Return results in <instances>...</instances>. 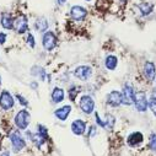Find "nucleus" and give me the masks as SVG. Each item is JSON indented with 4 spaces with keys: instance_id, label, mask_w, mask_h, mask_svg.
<instances>
[{
    "instance_id": "nucleus-1",
    "label": "nucleus",
    "mask_w": 156,
    "mask_h": 156,
    "mask_svg": "<svg viewBox=\"0 0 156 156\" xmlns=\"http://www.w3.org/2000/svg\"><path fill=\"white\" fill-rule=\"evenodd\" d=\"M15 126L20 129V130H26L28 128V124L31 122V114L26 109H21L16 113L15 118H14Z\"/></svg>"
},
{
    "instance_id": "nucleus-2",
    "label": "nucleus",
    "mask_w": 156,
    "mask_h": 156,
    "mask_svg": "<svg viewBox=\"0 0 156 156\" xmlns=\"http://www.w3.org/2000/svg\"><path fill=\"white\" fill-rule=\"evenodd\" d=\"M134 105H135V108L138 112H146L147 108H149V100L146 97V92L140 90V91H136L135 95H134Z\"/></svg>"
},
{
    "instance_id": "nucleus-3",
    "label": "nucleus",
    "mask_w": 156,
    "mask_h": 156,
    "mask_svg": "<svg viewBox=\"0 0 156 156\" xmlns=\"http://www.w3.org/2000/svg\"><path fill=\"white\" fill-rule=\"evenodd\" d=\"M79 107L85 114H91L95 112V101L90 95H83L79 101Z\"/></svg>"
},
{
    "instance_id": "nucleus-4",
    "label": "nucleus",
    "mask_w": 156,
    "mask_h": 156,
    "mask_svg": "<svg viewBox=\"0 0 156 156\" xmlns=\"http://www.w3.org/2000/svg\"><path fill=\"white\" fill-rule=\"evenodd\" d=\"M9 138H10V141H11V145H12V149L15 152H19L26 147V141H25L23 136L19 133V130L10 133Z\"/></svg>"
},
{
    "instance_id": "nucleus-5",
    "label": "nucleus",
    "mask_w": 156,
    "mask_h": 156,
    "mask_svg": "<svg viewBox=\"0 0 156 156\" xmlns=\"http://www.w3.org/2000/svg\"><path fill=\"white\" fill-rule=\"evenodd\" d=\"M58 40H57V36L52 32V31H47L44 32L43 37H42V46L46 51H53L57 47Z\"/></svg>"
},
{
    "instance_id": "nucleus-6",
    "label": "nucleus",
    "mask_w": 156,
    "mask_h": 156,
    "mask_svg": "<svg viewBox=\"0 0 156 156\" xmlns=\"http://www.w3.org/2000/svg\"><path fill=\"white\" fill-rule=\"evenodd\" d=\"M14 106H15V100L12 95L6 90L2 91V94H0V107L4 111H10L14 108Z\"/></svg>"
},
{
    "instance_id": "nucleus-7",
    "label": "nucleus",
    "mask_w": 156,
    "mask_h": 156,
    "mask_svg": "<svg viewBox=\"0 0 156 156\" xmlns=\"http://www.w3.org/2000/svg\"><path fill=\"white\" fill-rule=\"evenodd\" d=\"M74 75L80 81H87L92 75V68L89 65H80L74 70Z\"/></svg>"
},
{
    "instance_id": "nucleus-8",
    "label": "nucleus",
    "mask_w": 156,
    "mask_h": 156,
    "mask_svg": "<svg viewBox=\"0 0 156 156\" xmlns=\"http://www.w3.org/2000/svg\"><path fill=\"white\" fill-rule=\"evenodd\" d=\"M134 95H135V91H134L133 86L129 84H126L123 86V90H122V105H124V106L133 105L134 103Z\"/></svg>"
},
{
    "instance_id": "nucleus-9",
    "label": "nucleus",
    "mask_w": 156,
    "mask_h": 156,
    "mask_svg": "<svg viewBox=\"0 0 156 156\" xmlns=\"http://www.w3.org/2000/svg\"><path fill=\"white\" fill-rule=\"evenodd\" d=\"M14 30L19 33L22 34L25 32H27L28 30V20L25 15H20L16 19H14Z\"/></svg>"
},
{
    "instance_id": "nucleus-10",
    "label": "nucleus",
    "mask_w": 156,
    "mask_h": 156,
    "mask_svg": "<svg viewBox=\"0 0 156 156\" xmlns=\"http://www.w3.org/2000/svg\"><path fill=\"white\" fill-rule=\"evenodd\" d=\"M106 103L111 107H118L122 105V92L113 90L106 96Z\"/></svg>"
},
{
    "instance_id": "nucleus-11",
    "label": "nucleus",
    "mask_w": 156,
    "mask_h": 156,
    "mask_svg": "<svg viewBox=\"0 0 156 156\" xmlns=\"http://www.w3.org/2000/svg\"><path fill=\"white\" fill-rule=\"evenodd\" d=\"M87 16V10L80 5H74L70 9V17L75 21H83Z\"/></svg>"
},
{
    "instance_id": "nucleus-12",
    "label": "nucleus",
    "mask_w": 156,
    "mask_h": 156,
    "mask_svg": "<svg viewBox=\"0 0 156 156\" xmlns=\"http://www.w3.org/2000/svg\"><path fill=\"white\" fill-rule=\"evenodd\" d=\"M143 141H144V135L140 132H134V133L129 134L127 138V144L130 147H138L143 144Z\"/></svg>"
},
{
    "instance_id": "nucleus-13",
    "label": "nucleus",
    "mask_w": 156,
    "mask_h": 156,
    "mask_svg": "<svg viewBox=\"0 0 156 156\" xmlns=\"http://www.w3.org/2000/svg\"><path fill=\"white\" fill-rule=\"evenodd\" d=\"M144 76L147 79V81H154L156 77V65L152 62H145L144 64Z\"/></svg>"
},
{
    "instance_id": "nucleus-14",
    "label": "nucleus",
    "mask_w": 156,
    "mask_h": 156,
    "mask_svg": "<svg viewBox=\"0 0 156 156\" xmlns=\"http://www.w3.org/2000/svg\"><path fill=\"white\" fill-rule=\"evenodd\" d=\"M70 128H71V132H73L75 135L80 136V135H84L85 132H86V123H85L84 121H81V119H75V121L71 123Z\"/></svg>"
},
{
    "instance_id": "nucleus-15",
    "label": "nucleus",
    "mask_w": 156,
    "mask_h": 156,
    "mask_svg": "<svg viewBox=\"0 0 156 156\" xmlns=\"http://www.w3.org/2000/svg\"><path fill=\"white\" fill-rule=\"evenodd\" d=\"M70 112H71V106L65 105V106H63L60 108H57L54 111V115H55V118L59 119V121H65L69 117Z\"/></svg>"
},
{
    "instance_id": "nucleus-16",
    "label": "nucleus",
    "mask_w": 156,
    "mask_h": 156,
    "mask_svg": "<svg viewBox=\"0 0 156 156\" xmlns=\"http://www.w3.org/2000/svg\"><path fill=\"white\" fill-rule=\"evenodd\" d=\"M0 23H2L3 28L5 30H11L14 28V19L11 16L10 12H3L2 16H0Z\"/></svg>"
},
{
    "instance_id": "nucleus-17",
    "label": "nucleus",
    "mask_w": 156,
    "mask_h": 156,
    "mask_svg": "<svg viewBox=\"0 0 156 156\" xmlns=\"http://www.w3.org/2000/svg\"><path fill=\"white\" fill-rule=\"evenodd\" d=\"M136 8H138V10L140 11V14H141L143 16L150 15V14L152 12V10H154V5H152L151 3H146V2L138 4V5H136Z\"/></svg>"
},
{
    "instance_id": "nucleus-18",
    "label": "nucleus",
    "mask_w": 156,
    "mask_h": 156,
    "mask_svg": "<svg viewBox=\"0 0 156 156\" xmlns=\"http://www.w3.org/2000/svg\"><path fill=\"white\" fill-rule=\"evenodd\" d=\"M51 97H52V101L54 103H60L64 100V97H65L64 90L60 89V87H54L53 91H52V96Z\"/></svg>"
},
{
    "instance_id": "nucleus-19",
    "label": "nucleus",
    "mask_w": 156,
    "mask_h": 156,
    "mask_svg": "<svg viewBox=\"0 0 156 156\" xmlns=\"http://www.w3.org/2000/svg\"><path fill=\"white\" fill-rule=\"evenodd\" d=\"M118 65V58L115 55H107L105 58V66L108 70H114Z\"/></svg>"
},
{
    "instance_id": "nucleus-20",
    "label": "nucleus",
    "mask_w": 156,
    "mask_h": 156,
    "mask_svg": "<svg viewBox=\"0 0 156 156\" xmlns=\"http://www.w3.org/2000/svg\"><path fill=\"white\" fill-rule=\"evenodd\" d=\"M103 128L105 129H108V130H112L114 128V124H115V118L114 115L111 114V113H106L105 115V121H103Z\"/></svg>"
},
{
    "instance_id": "nucleus-21",
    "label": "nucleus",
    "mask_w": 156,
    "mask_h": 156,
    "mask_svg": "<svg viewBox=\"0 0 156 156\" xmlns=\"http://www.w3.org/2000/svg\"><path fill=\"white\" fill-rule=\"evenodd\" d=\"M34 27H36V30L38 32H47V30H48V21L44 17H40V19L36 20Z\"/></svg>"
},
{
    "instance_id": "nucleus-22",
    "label": "nucleus",
    "mask_w": 156,
    "mask_h": 156,
    "mask_svg": "<svg viewBox=\"0 0 156 156\" xmlns=\"http://www.w3.org/2000/svg\"><path fill=\"white\" fill-rule=\"evenodd\" d=\"M31 73H32V75H34V76H40L42 80L46 77V71H44V69L41 68V66H38V68L34 66V68L31 70Z\"/></svg>"
},
{
    "instance_id": "nucleus-23",
    "label": "nucleus",
    "mask_w": 156,
    "mask_h": 156,
    "mask_svg": "<svg viewBox=\"0 0 156 156\" xmlns=\"http://www.w3.org/2000/svg\"><path fill=\"white\" fill-rule=\"evenodd\" d=\"M37 133L40 134L42 138H44L46 140H48V129L43 124H38L37 126Z\"/></svg>"
},
{
    "instance_id": "nucleus-24",
    "label": "nucleus",
    "mask_w": 156,
    "mask_h": 156,
    "mask_svg": "<svg viewBox=\"0 0 156 156\" xmlns=\"http://www.w3.org/2000/svg\"><path fill=\"white\" fill-rule=\"evenodd\" d=\"M149 149L152 151V152H156V133H152L150 136H149Z\"/></svg>"
},
{
    "instance_id": "nucleus-25",
    "label": "nucleus",
    "mask_w": 156,
    "mask_h": 156,
    "mask_svg": "<svg viewBox=\"0 0 156 156\" xmlns=\"http://www.w3.org/2000/svg\"><path fill=\"white\" fill-rule=\"evenodd\" d=\"M77 92H79V87H76V86H71V87L69 89V91H68L69 98H70L71 101H74V100L76 98V96H77Z\"/></svg>"
},
{
    "instance_id": "nucleus-26",
    "label": "nucleus",
    "mask_w": 156,
    "mask_h": 156,
    "mask_svg": "<svg viewBox=\"0 0 156 156\" xmlns=\"http://www.w3.org/2000/svg\"><path fill=\"white\" fill-rule=\"evenodd\" d=\"M26 42H27V44H28L31 48H34L36 42H34V37H33V34H31V33L27 34V37H26Z\"/></svg>"
},
{
    "instance_id": "nucleus-27",
    "label": "nucleus",
    "mask_w": 156,
    "mask_h": 156,
    "mask_svg": "<svg viewBox=\"0 0 156 156\" xmlns=\"http://www.w3.org/2000/svg\"><path fill=\"white\" fill-rule=\"evenodd\" d=\"M96 135H97V128H96L95 126H91V127L89 128L87 136H89V138H94V136H96Z\"/></svg>"
},
{
    "instance_id": "nucleus-28",
    "label": "nucleus",
    "mask_w": 156,
    "mask_h": 156,
    "mask_svg": "<svg viewBox=\"0 0 156 156\" xmlns=\"http://www.w3.org/2000/svg\"><path fill=\"white\" fill-rule=\"evenodd\" d=\"M16 98H17V101L20 102L21 106H27V105H28V101H27L22 95H19V94H17V95H16Z\"/></svg>"
},
{
    "instance_id": "nucleus-29",
    "label": "nucleus",
    "mask_w": 156,
    "mask_h": 156,
    "mask_svg": "<svg viewBox=\"0 0 156 156\" xmlns=\"http://www.w3.org/2000/svg\"><path fill=\"white\" fill-rule=\"evenodd\" d=\"M95 121H96V123H97V126L98 127H101V128H103V121L100 118V115H98V113H95Z\"/></svg>"
},
{
    "instance_id": "nucleus-30",
    "label": "nucleus",
    "mask_w": 156,
    "mask_h": 156,
    "mask_svg": "<svg viewBox=\"0 0 156 156\" xmlns=\"http://www.w3.org/2000/svg\"><path fill=\"white\" fill-rule=\"evenodd\" d=\"M149 102H154V103H156V89H154V90L151 91V95H150Z\"/></svg>"
},
{
    "instance_id": "nucleus-31",
    "label": "nucleus",
    "mask_w": 156,
    "mask_h": 156,
    "mask_svg": "<svg viewBox=\"0 0 156 156\" xmlns=\"http://www.w3.org/2000/svg\"><path fill=\"white\" fill-rule=\"evenodd\" d=\"M6 38H8V34L6 33L0 32V44H4L6 42Z\"/></svg>"
},
{
    "instance_id": "nucleus-32",
    "label": "nucleus",
    "mask_w": 156,
    "mask_h": 156,
    "mask_svg": "<svg viewBox=\"0 0 156 156\" xmlns=\"http://www.w3.org/2000/svg\"><path fill=\"white\" fill-rule=\"evenodd\" d=\"M149 108L151 109V112H152L154 115L156 117V103H154V102H149Z\"/></svg>"
},
{
    "instance_id": "nucleus-33",
    "label": "nucleus",
    "mask_w": 156,
    "mask_h": 156,
    "mask_svg": "<svg viewBox=\"0 0 156 156\" xmlns=\"http://www.w3.org/2000/svg\"><path fill=\"white\" fill-rule=\"evenodd\" d=\"M0 156H10V152L9 151H4V152L0 154Z\"/></svg>"
},
{
    "instance_id": "nucleus-34",
    "label": "nucleus",
    "mask_w": 156,
    "mask_h": 156,
    "mask_svg": "<svg viewBox=\"0 0 156 156\" xmlns=\"http://www.w3.org/2000/svg\"><path fill=\"white\" fill-rule=\"evenodd\" d=\"M66 3V0H58V4L59 5H63V4H65Z\"/></svg>"
},
{
    "instance_id": "nucleus-35",
    "label": "nucleus",
    "mask_w": 156,
    "mask_h": 156,
    "mask_svg": "<svg viewBox=\"0 0 156 156\" xmlns=\"http://www.w3.org/2000/svg\"><path fill=\"white\" fill-rule=\"evenodd\" d=\"M0 84H2V76H0Z\"/></svg>"
},
{
    "instance_id": "nucleus-36",
    "label": "nucleus",
    "mask_w": 156,
    "mask_h": 156,
    "mask_svg": "<svg viewBox=\"0 0 156 156\" xmlns=\"http://www.w3.org/2000/svg\"><path fill=\"white\" fill-rule=\"evenodd\" d=\"M85 2H91V0H85Z\"/></svg>"
},
{
    "instance_id": "nucleus-37",
    "label": "nucleus",
    "mask_w": 156,
    "mask_h": 156,
    "mask_svg": "<svg viewBox=\"0 0 156 156\" xmlns=\"http://www.w3.org/2000/svg\"><path fill=\"white\" fill-rule=\"evenodd\" d=\"M121 2H127V0H121Z\"/></svg>"
}]
</instances>
